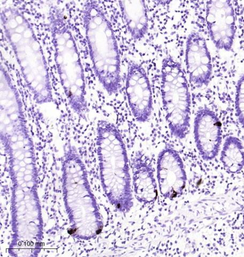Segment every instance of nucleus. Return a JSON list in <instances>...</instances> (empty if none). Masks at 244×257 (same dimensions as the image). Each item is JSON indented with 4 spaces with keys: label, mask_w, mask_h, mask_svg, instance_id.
Returning <instances> with one entry per match:
<instances>
[{
    "label": "nucleus",
    "mask_w": 244,
    "mask_h": 257,
    "mask_svg": "<svg viewBox=\"0 0 244 257\" xmlns=\"http://www.w3.org/2000/svg\"><path fill=\"white\" fill-rule=\"evenodd\" d=\"M161 94L170 134L184 140L190 131L191 97L188 80L178 64L163 67Z\"/></svg>",
    "instance_id": "nucleus-1"
},
{
    "label": "nucleus",
    "mask_w": 244,
    "mask_h": 257,
    "mask_svg": "<svg viewBox=\"0 0 244 257\" xmlns=\"http://www.w3.org/2000/svg\"><path fill=\"white\" fill-rule=\"evenodd\" d=\"M157 178L161 195L173 200L183 195L187 176L183 160L172 146H166L158 157Z\"/></svg>",
    "instance_id": "nucleus-2"
},
{
    "label": "nucleus",
    "mask_w": 244,
    "mask_h": 257,
    "mask_svg": "<svg viewBox=\"0 0 244 257\" xmlns=\"http://www.w3.org/2000/svg\"><path fill=\"white\" fill-rule=\"evenodd\" d=\"M207 21L210 36L216 47L219 50L230 51L236 32L234 11L231 2H210L207 6Z\"/></svg>",
    "instance_id": "nucleus-3"
},
{
    "label": "nucleus",
    "mask_w": 244,
    "mask_h": 257,
    "mask_svg": "<svg viewBox=\"0 0 244 257\" xmlns=\"http://www.w3.org/2000/svg\"><path fill=\"white\" fill-rule=\"evenodd\" d=\"M195 143L201 158L210 161L218 155L222 143V126L215 112L208 108L200 109L193 125Z\"/></svg>",
    "instance_id": "nucleus-4"
},
{
    "label": "nucleus",
    "mask_w": 244,
    "mask_h": 257,
    "mask_svg": "<svg viewBox=\"0 0 244 257\" xmlns=\"http://www.w3.org/2000/svg\"><path fill=\"white\" fill-rule=\"evenodd\" d=\"M126 92L130 108L137 121L148 122L153 111V98L150 80L144 69L138 66L130 67Z\"/></svg>",
    "instance_id": "nucleus-5"
},
{
    "label": "nucleus",
    "mask_w": 244,
    "mask_h": 257,
    "mask_svg": "<svg viewBox=\"0 0 244 257\" xmlns=\"http://www.w3.org/2000/svg\"><path fill=\"white\" fill-rule=\"evenodd\" d=\"M186 67L190 81L200 88L207 86L212 75V64L205 40L197 34L191 35L186 48Z\"/></svg>",
    "instance_id": "nucleus-6"
},
{
    "label": "nucleus",
    "mask_w": 244,
    "mask_h": 257,
    "mask_svg": "<svg viewBox=\"0 0 244 257\" xmlns=\"http://www.w3.org/2000/svg\"><path fill=\"white\" fill-rule=\"evenodd\" d=\"M133 193L138 202L146 205L155 202L158 195L157 180L150 158L137 151L132 159Z\"/></svg>",
    "instance_id": "nucleus-7"
},
{
    "label": "nucleus",
    "mask_w": 244,
    "mask_h": 257,
    "mask_svg": "<svg viewBox=\"0 0 244 257\" xmlns=\"http://www.w3.org/2000/svg\"><path fill=\"white\" fill-rule=\"evenodd\" d=\"M221 161L226 172L236 174L244 168V149L240 140L235 137L227 138L224 144Z\"/></svg>",
    "instance_id": "nucleus-8"
},
{
    "label": "nucleus",
    "mask_w": 244,
    "mask_h": 257,
    "mask_svg": "<svg viewBox=\"0 0 244 257\" xmlns=\"http://www.w3.org/2000/svg\"><path fill=\"white\" fill-rule=\"evenodd\" d=\"M235 108L238 120L244 128V74L240 77L237 83Z\"/></svg>",
    "instance_id": "nucleus-9"
},
{
    "label": "nucleus",
    "mask_w": 244,
    "mask_h": 257,
    "mask_svg": "<svg viewBox=\"0 0 244 257\" xmlns=\"http://www.w3.org/2000/svg\"><path fill=\"white\" fill-rule=\"evenodd\" d=\"M77 230V228H75V229H70L68 231V234H69L70 235L74 234H75V233L76 232Z\"/></svg>",
    "instance_id": "nucleus-10"
}]
</instances>
